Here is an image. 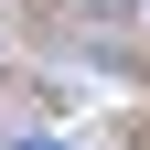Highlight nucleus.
<instances>
[{
    "instance_id": "nucleus-1",
    "label": "nucleus",
    "mask_w": 150,
    "mask_h": 150,
    "mask_svg": "<svg viewBox=\"0 0 150 150\" xmlns=\"http://www.w3.org/2000/svg\"><path fill=\"white\" fill-rule=\"evenodd\" d=\"M22 150H54V139H22Z\"/></svg>"
}]
</instances>
